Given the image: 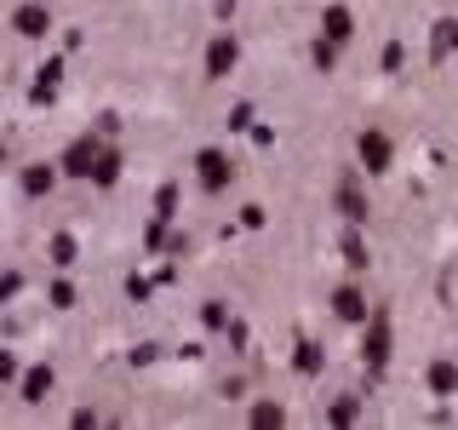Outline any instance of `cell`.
Returning a JSON list of instances; mask_svg holds the SVG:
<instances>
[{"label":"cell","mask_w":458,"mask_h":430,"mask_svg":"<svg viewBox=\"0 0 458 430\" xmlns=\"http://www.w3.org/2000/svg\"><path fill=\"white\" fill-rule=\"evenodd\" d=\"M104 155H109V143L86 133V138H75V143H69V155H64V172H69V178H98Z\"/></svg>","instance_id":"cell-1"},{"label":"cell","mask_w":458,"mask_h":430,"mask_svg":"<svg viewBox=\"0 0 458 430\" xmlns=\"http://www.w3.org/2000/svg\"><path fill=\"white\" fill-rule=\"evenodd\" d=\"M384 362H390V315L372 310V333H367V367L384 373Z\"/></svg>","instance_id":"cell-2"},{"label":"cell","mask_w":458,"mask_h":430,"mask_svg":"<svg viewBox=\"0 0 458 430\" xmlns=\"http://www.w3.org/2000/svg\"><path fill=\"white\" fill-rule=\"evenodd\" d=\"M195 167H200V184H207V190H224V184H229V172H235L224 150H200V155H195Z\"/></svg>","instance_id":"cell-3"},{"label":"cell","mask_w":458,"mask_h":430,"mask_svg":"<svg viewBox=\"0 0 458 430\" xmlns=\"http://www.w3.org/2000/svg\"><path fill=\"white\" fill-rule=\"evenodd\" d=\"M229 69H235V40L218 35V40H212V52H207V81H224Z\"/></svg>","instance_id":"cell-4"},{"label":"cell","mask_w":458,"mask_h":430,"mask_svg":"<svg viewBox=\"0 0 458 430\" xmlns=\"http://www.w3.org/2000/svg\"><path fill=\"white\" fill-rule=\"evenodd\" d=\"M453 47H458V18H441L436 35H429V64H447Z\"/></svg>","instance_id":"cell-5"},{"label":"cell","mask_w":458,"mask_h":430,"mask_svg":"<svg viewBox=\"0 0 458 430\" xmlns=\"http://www.w3.org/2000/svg\"><path fill=\"white\" fill-rule=\"evenodd\" d=\"M361 167L367 172H384V167H390V138H384V133H361Z\"/></svg>","instance_id":"cell-6"},{"label":"cell","mask_w":458,"mask_h":430,"mask_svg":"<svg viewBox=\"0 0 458 430\" xmlns=\"http://www.w3.org/2000/svg\"><path fill=\"white\" fill-rule=\"evenodd\" d=\"M333 310L344 315V322H367V298L355 293V287H338V293H333Z\"/></svg>","instance_id":"cell-7"},{"label":"cell","mask_w":458,"mask_h":430,"mask_svg":"<svg viewBox=\"0 0 458 430\" xmlns=\"http://www.w3.org/2000/svg\"><path fill=\"white\" fill-rule=\"evenodd\" d=\"M12 23H18V35H29V40H35V35H47V6H18V18H12Z\"/></svg>","instance_id":"cell-8"},{"label":"cell","mask_w":458,"mask_h":430,"mask_svg":"<svg viewBox=\"0 0 458 430\" xmlns=\"http://www.w3.org/2000/svg\"><path fill=\"white\" fill-rule=\"evenodd\" d=\"M327 40H333V47H344V40H350L355 35V23H350V12H344V6H327Z\"/></svg>","instance_id":"cell-9"},{"label":"cell","mask_w":458,"mask_h":430,"mask_svg":"<svg viewBox=\"0 0 458 430\" xmlns=\"http://www.w3.org/2000/svg\"><path fill=\"white\" fill-rule=\"evenodd\" d=\"M338 207H344V219H350V224H361V219H367V201H361V190H355L350 178L338 184Z\"/></svg>","instance_id":"cell-10"},{"label":"cell","mask_w":458,"mask_h":430,"mask_svg":"<svg viewBox=\"0 0 458 430\" xmlns=\"http://www.w3.org/2000/svg\"><path fill=\"white\" fill-rule=\"evenodd\" d=\"M52 391V367H29L23 373V401H47Z\"/></svg>","instance_id":"cell-11"},{"label":"cell","mask_w":458,"mask_h":430,"mask_svg":"<svg viewBox=\"0 0 458 430\" xmlns=\"http://www.w3.org/2000/svg\"><path fill=\"white\" fill-rule=\"evenodd\" d=\"M281 425H286L281 401H258V408H252V430H281Z\"/></svg>","instance_id":"cell-12"},{"label":"cell","mask_w":458,"mask_h":430,"mask_svg":"<svg viewBox=\"0 0 458 430\" xmlns=\"http://www.w3.org/2000/svg\"><path fill=\"white\" fill-rule=\"evenodd\" d=\"M344 264H350V270H367V247H361V236H355V229L344 236Z\"/></svg>","instance_id":"cell-13"},{"label":"cell","mask_w":458,"mask_h":430,"mask_svg":"<svg viewBox=\"0 0 458 430\" xmlns=\"http://www.w3.org/2000/svg\"><path fill=\"white\" fill-rule=\"evenodd\" d=\"M429 384H436V391L447 396L453 384H458V367H453V362H436V367H429Z\"/></svg>","instance_id":"cell-14"},{"label":"cell","mask_w":458,"mask_h":430,"mask_svg":"<svg viewBox=\"0 0 458 430\" xmlns=\"http://www.w3.org/2000/svg\"><path fill=\"white\" fill-rule=\"evenodd\" d=\"M52 264H75V236H52Z\"/></svg>","instance_id":"cell-15"},{"label":"cell","mask_w":458,"mask_h":430,"mask_svg":"<svg viewBox=\"0 0 458 430\" xmlns=\"http://www.w3.org/2000/svg\"><path fill=\"white\" fill-rule=\"evenodd\" d=\"M23 190H29V195H40V190H52V172H47V167H35V172H29V178H23Z\"/></svg>","instance_id":"cell-16"},{"label":"cell","mask_w":458,"mask_h":430,"mask_svg":"<svg viewBox=\"0 0 458 430\" xmlns=\"http://www.w3.org/2000/svg\"><path fill=\"white\" fill-rule=\"evenodd\" d=\"M298 367H304V373H315V367H321V356H315V344H298Z\"/></svg>","instance_id":"cell-17"},{"label":"cell","mask_w":458,"mask_h":430,"mask_svg":"<svg viewBox=\"0 0 458 430\" xmlns=\"http://www.w3.org/2000/svg\"><path fill=\"white\" fill-rule=\"evenodd\" d=\"M0 379H18V362H12L6 350H0Z\"/></svg>","instance_id":"cell-18"},{"label":"cell","mask_w":458,"mask_h":430,"mask_svg":"<svg viewBox=\"0 0 458 430\" xmlns=\"http://www.w3.org/2000/svg\"><path fill=\"white\" fill-rule=\"evenodd\" d=\"M12 293H18V276L6 270V276H0V298H12Z\"/></svg>","instance_id":"cell-19"}]
</instances>
